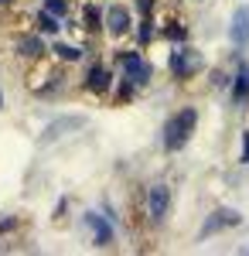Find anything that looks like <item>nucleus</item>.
<instances>
[{
	"instance_id": "0eeeda50",
	"label": "nucleus",
	"mask_w": 249,
	"mask_h": 256,
	"mask_svg": "<svg viewBox=\"0 0 249 256\" xmlns=\"http://www.w3.org/2000/svg\"><path fill=\"white\" fill-rule=\"evenodd\" d=\"M86 226H92V232H96V246H110V239H113V226H110L102 216L89 212V216H86Z\"/></svg>"
},
{
	"instance_id": "a211bd4d",
	"label": "nucleus",
	"mask_w": 249,
	"mask_h": 256,
	"mask_svg": "<svg viewBox=\"0 0 249 256\" xmlns=\"http://www.w3.org/2000/svg\"><path fill=\"white\" fill-rule=\"evenodd\" d=\"M0 4H4V0H0Z\"/></svg>"
},
{
	"instance_id": "2eb2a0df",
	"label": "nucleus",
	"mask_w": 249,
	"mask_h": 256,
	"mask_svg": "<svg viewBox=\"0 0 249 256\" xmlns=\"http://www.w3.org/2000/svg\"><path fill=\"white\" fill-rule=\"evenodd\" d=\"M154 38V31H150V24H144V28H140V41H144V44H147V41Z\"/></svg>"
},
{
	"instance_id": "dca6fc26",
	"label": "nucleus",
	"mask_w": 249,
	"mask_h": 256,
	"mask_svg": "<svg viewBox=\"0 0 249 256\" xmlns=\"http://www.w3.org/2000/svg\"><path fill=\"white\" fill-rule=\"evenodd\" d=\"M136 7H140V14H150V7H154V0H136Z\"/></svg>"
},
{
	"instance_id": "f3484780",
	"label": "nucleus",
	"mask_w": 249,
	"mask_h": 256,
	"mask_svg": "<svg viewBox=\"0 0 249 256\" xmlns=\"http://www.w3.org/2000/svg\"><path fill=\"white\" fill-rule=\"evenodd\" d=\"M246 160H249V134H246Z\"/></svg>"
},
{
	"instance_id": "6e6552de",
	"label": "nucleus",
	"mask_w": 249,
	"mask_h": 256,
	"mask_svg": "<svg viewBox=\"0 0 249 256\" xmlns=\"http://www.w3.org/2000/svg\"><path fill=\"white\" fill-rule=\"evenodd\" d=\"M110 79H113V76H110L102 65H92V68H89V79H86V86H89L92 92H102V89L110 86Z\"/></svg>"
},
{
	"instance_id": "423d86ee",
	"label": "nucleus",
	"mask_w": 249,
	"mask_h": 256,
	"mask_svg": "<svg viewBox=\"0 0 249 256\" xmlns=\"http://www.w3.org/2000/svg\"><path fill=\"white\" fill-rule=\"evenodd\" d=\"M229 38L236 41V44H246V41H249V7H239V10L232 14Z\"/></svg>"
},
{
	"instance_id": "4468645a",
	"label": "nucleus",
	"mask_w": 249,
	"mask_h": 256,
	"mask_svg": "<svg viewBox=\"0 0 249 256\" xmlns=\"http://www.w3.org/2000/svg\"><path fill=\"white\" fill-rule=\"evenodd\" d=\"M86 20H89V28H96V24H99V10H96V7H86Z\"/></svg>"
},
{
	"instance_id": "9d476101",
	"label": "nucleus",
	"mask_w": 249,
	"mask_h": 256,
	"mask_svg": "<svg viewBox=\"0 0 249 256\" xmlns=\"http://www.w3.org/2000/svg\"><path fill=\"white\" fill-rule=\"evenodd\" d=\"M20 55H28V58H38L41 52H44V48H41V41L38 38H20Z\"/></svg>"
},
{
	"instance_id": "20e7f679",
	"label": "nucleus",
	"mask_w": 249,
	"mask_h": 256,
	"mask_svg": "<svg viewBox=\"0 0 249 256\" xmlns=\"http://www.w3.org/2000/svg\"><path fill=\"white\" fill-rule=\"evenodd\" d=\"M147 205H150V218H154V222H164L168 205H171V192H168V184H154L150 195H147Z\"/></svg>"
},
{
	"instance_id": "f03ea898",
	"label": "nucleus",
	"mask_w": 249,
	"mask_h": 256,
	"mask_svg": "<svg viewBox=\"0 0 249 256\" xmlns=\"http://www.w3.org/2000/svg\"><path fill=\"white\" fill-rule=\"evenodd\" d=\"M205 68V62H202V55L198 52H192V48H178L171 55V72L174 79H192L194 72H202Z\"/></svg>"
},
{
	"instance_id": "f257e3e1",
	"label": "nucleus",
	"mask_w": 249,
	"mask_h": 256,
	"mask_svg": "<svg viewBox=\"0 0 249 256\" xmlns=\"http://www.w3.org/2000/svg\"><path fill=\"white\" fill-rule=\"evenodd\" d=\"M194 126H198V110L194 106H188V110H181V113H174L171 120H168V126H164V147L168 150H181L188 140H192Z\"/></svg>"
},
{
	"instance_id": "9b49d317",
	"label": "nucleus",
	"mask_w": 249,
	"mask_h": 256,
	"mask_svg": "<svg viewBox=\"0 0 249 256\" xmlns=\"http://www.w3.org/2000/svg\"><path fill=\"white\" fill-rule=\"evenodd\" d=\"M41 31H52V34H55V31H62V18H55V14H48V10H41Z\"/></svg>"
},
{
	"instance_id": "1a4fd4ad",
	"label": "nucleus",
	"mask_w": 249,
	"mask_h": 256,
	"mask_svg": "<svg viewBox=\"0 0 249 256\" xmlns=\"http://www.w3.org/2000/svg\"><path fill=\"white\" fill-rule=\"evenodd\" d=\"M232 96H236V102H242V99L249 96V65L239 72V79H236V92H232Z\"/></svg>"
},
{
	"instance_id": "7ed1b4c3",
	"label": "nucleus",
	"mask_w": 249,
	"mask_h": 256,
	"mask_svg": "<svg viewBox=\"0 0 249 256\" xmlns=\"http://www.w3.org/2000/svg\"><path fill=\"white\" fill-rule=\"evenodd\" d=\"M120 65H123V79L130 86H147L150 82V65L140 58V55H120Z\"/></svg>"
},
{
	"instance_id": "f8f14e48",
	"label": "nucleus",
	"mask_w": 249,
	"mask_h": 256,
	"mask_svg": "<svg viewBox=\"0 0 249 256\" xmlns=\"http://www.w3.org/2000/svg\"><path fill=\"white\" fill-rule=\"evenodd\" d=\"M52 52H55L58 58H65V62H76V58H82V52H78V48H72V44H55Z\"/></svg>"
},
{
	"instance_id": "39448f33",
	"label": "nucleus",
	"mask_w": 249,
	"mask_h": 256,
	"mask_svg": "<svg viewBox=\"0 0 249 256\" xmlns=\"http://www.w3.org/2000/svg\"><path fill=\"white\" fill-rule=\"evenodd\" d=\"M106 28H110V34L120 38V34H126L130 31V14H126V7L123 4H113L110 10H106Z\"/></svg>"
},
{
	"instance_id": "ddd939ff",
	"label": "nucleus",
	"mask_w": 249,
	"mask_h": 256,
	"mask_svg": "<svg viewBox=\"0 0 249 256\" xmlns=\"http://www.w3.org/2000/svg\"><path fill=\"white\" fill-rule=\"evenodd\" d=\"M44 10H48V14H55V18H65L68 4H65V0H48V4H44Z\"/></svg>"
}]
</instances>
